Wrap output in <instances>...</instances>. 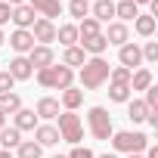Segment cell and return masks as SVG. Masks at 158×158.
<instances>
[{
	"instance_id": "1",
	"label": "cell",
	"mask_w": 158,
	"mask_h": 158,
	"mask_svg": "<svg viewBox=\"0 0 158 158\" xmlns=\"http://www.w3.org/2000/svg\"><path fill=\"white\" fill-rule=\"evenodd\" d=\"M109 71H112V65H109L102 56H90L81 68H77V77H81V90H99V87L109 81Z\"/></svg>"
},
{
	"instance_id": "2",
	"label": "cell",
	"mask_w": 158,
	"mask_h": 158,
	"mask_svg": "<svg viewBox=\"0 0 158 158\" xmlns=\"http://www.w3.org/2000/svg\"><path fill=\"white\" fill-rule=\"evenodd\" d=\"M37 84H40L44 90H59V93H62V90L74 87V71H71L68 65H62V62H59V65L53 62L50 68H40V71H37Z\"/></svg>"
},
{
	"instance_id": "3",
	"label": "cell",
	"mask_w": 158,
	"mask_h": 158,
	"mask_svg": "<svg viewBox=\"0 0 158 158\" xmlns=\"http://www.w3.org/2000/svg\"><path fill=\"white\" fill-rule=\"evenodd\" d=\"M109 139H112V149L124 155H143L149 146V136L143 130H115Z\"/></svg>"
},
{
	"instance_id": "4",
	"label": "cell",
	"mask_w": 158,
	"mask_h": 158,
	"mask_svg": "<svg viewBox=\"0 0 158 158\" xmlns=\"http://www.w3.org/2000/svg\"><path fill=\"white\" fill-rule=\"evenodd\" d=\"M87 127H90V136H93V139H109V136L115 133L112 115H109V109H102V106H93V109L87 112Z\"/></svg>"
},
{
	"instance_id": "5",
	"label": "cell",
	"mask_w": 158,
	"mask_h": 158,
	"mask_svg": "<svg viewBox=\"0 0 158 158\" xmlns=\"http://www.w3.org/2000/svg\"><path fill=\"white\" fill-rule=\"evenodd\" d=\"M59 139H65V143H71V146H81V139H84V124H81V118H77L74 112H59Z\"/></svg>"
},
{
	"instance_id": "6",
	"label": "cell",
	"mask_w": 158,
	"mask_h": 158,
	"mask_svg": "<svg viewBox=\"0 0 158 158\" xmlns=\"http://www.w3.org/2000/svg\"><path fill=\"white\" fill-rule=\"evenodd\" d=\"M31 37H34V44H40V47H50L53 40H56V22H50V19H34V25H31Z\"/></svg>"
},
{
	"instance_id": "7",
	"label": "cell",
	"mask_w": 158,
	"mask_h": 158,
	"mask_svg": "<svg viewBox=\"0 0 158 158\" xmlns=\"http://www.w3.org/2000/svg\"><path fill=\"white\" fill-rule=\"evenodd\" d=\"M118 62H121L127 71H136V68H143V53H139V44L127 40L124 47H118Z\"/></svg>"
},
{
	"instance_id": "8",
	"label": "cell",
	"mask_w": 158,
	"mask_h": 158,
	"mask_svg": "<svg viewBox=\"0 0 158 158\" xmlns=\"http://www.w3.org/2000/svg\"><path fill=\"white\" fill-rule=\"evenodd\" d=\"M102 37H106V44H109V47H124V44L130 40V28H127L124 22H118V19H115V22H109V28L102 31Z\"/></svg>"
},
{
	"instance_id": "9",
	"label": "cell",
	"mask_w": 158,
	"mask_h": 158,
	"mask_svg": "<svg viewBox=\"0 0 158 158\" xmlns=\"http://www.w3.org/2000/svg\"><path fill=\"white\" fill-rule=\"evenodd\" d=\"M10 47L16 50V56H28V53L34 50V37H31V31L16 28V31L10 34Z\"/></svg>"
},
{
	"instance_id": "10",
	"label": "cell",
	"mask_w": 158,
	"mask_h": 158,
	"mask_svg": "<svg viewBox=\"0 0 158 158\" xmlns=\"http://www.w3.org/2000/svg\"><path fill=\"white\" fill-rule=\"evenodd\" d=\"M59 112H62V106H59V99H53V96H40L37 106H34L37 121H53V118H59Z\"/></svg>"
},
{
	"instance_id": "11",
	"label": "cell",
	"mask_w": 158,
	"mask_h": 158,
	"mask_svg": "<svg viewBox=\"0 0 158 158\" xmlns=\"http://www.w3.org/2000/svg\"><path fill=\"white\" fill-rule=\"evenodd\" d=\"M90 16H93L99 25L115 22V0H93V3H90Z\"/></svg>"
},
{
	"instance_id": "12",
	"label": "cell",
	"mask_w": 158,
	"mask_h": 158,
	"mask_svg": "<svg viewBox=\"0 0 158 158\" xmlns=\"http://www.w3.org/2000/svg\"><path fill=\"white\" fill-rule=\"evenodd\" d=\"M28 62H31V68H34V71H40V68H50V65L56 62V56H53V50H50V47L34 44V50L28 53Z\"/></svg>"
},
{
	"instance_id": "13",
	"label": "cell",
	"mask_w": 158,
	"mask_h": 158,
	"mask_svg": "<svg viewBox=\"0 0 158 158\" xmlns=\"http://www.w3.org/2000/svg\"><path fill=\"white\" fill-rule=\"evenodd\" d=\"M28 6L40 16V19H56V16H62V3L59 0H28Z\"/></svg>"
},
{
	"instance_id": "14",
	"label": "cell",
	"mask_w": 158,
	"mask_h": 158,
	"mask_svg": "<svg viewBox=\"0 0 158 158\" xmlns=\"http://www.w3.org/2000/svg\"><path fill=\"white\" fill-rule=\"evenodd\" d=\"M6 71L13 74V81H28V77L34 74V68H31L28 56H13V59H10V68H6Z\"/></svg>"
},
{
	"instance_id": "15",
	"label": "cell",
	"mask_w": 158,
	"mask_h": 158,
	"mask_svg": "<svg viewBox=\"0 0 158 158\" xmlns=\"http://www.w3.org/2000/svg\"><path fill=\"white\" fill-rule=\"evenodd\" d=\"M34 19H37V13L28 6V3H22V6H13V25L16 28H25V31H31V25H34Z\"/></svg>"
},
{
	"instance_id": "16",
	"label": "cell",
	"mask_w": 158,
	"mask_h": 158,
	"mask_svg": "<svg viewBox=\"0 0 158 158\" xmlns=\"http://www.w3.org/2000/svg\"><path fill=\"white\" fill-rule=\"evenodd\" d=\"M34 143H37L40 149L56 146V143H59V130H56L53 124H37V127H34Z\"/></svg>"
},
{
	"instance_id": "17",
	"label": "cell",
	"mask_w": 158,
	"mask_h": 158,
	"mask_svg": "<svg viewBox=\"0 0 158 158\" xmlns=\"http://www.w3.org/2000/svg\"><path fill=\"white\" fill-rule=\"evenodd\" d=\"M81 102H84V90H77V87H68V90L59 93V106H62V112L81 109Z\"/></svg>"
},
{
	"instance_id": "18",
	"label": "cell",
	"mask_w": 158,
	"mask_h": 158,
	"mask_svg": "<svg viewBox=\"0 0 158 158\" xmlns=\"http://www.w3.org/2000/svg\"><path fill=\"white\" fill-rule=\"evenodd\" d=\"M37 124H40V121H37L34 109H25V106H22V109L13 115V127H16V130H34Z\"/></svg>"
},
{
	"instance_id": "19",
	"label": "cell",
	"mask_w": 158,
	"mask_h": 158,
	"mask_svg": "<svg viewBox=\"0 0 158 158\" xmlns=\"http://www.w3.org/2000/svg\"><path fill=\"white\" fill-rule=\"evenodd\" d=\"M136 16H139V6L133 3V0H115V19H118V22L127 25V22H133Z\"/></svg>"
},
{
	"instance_id": "20",
	"label": "cell",
	"mask_w": 158,
	"mask_h": 158,
	"mask_svg": "<svg viewBox=\"0 0 158 158\" xmlns=\"http://www.w3.org/2000/svg\"><path fill=\"white\" fill-rule=\"evenodd\" d=\"M84 62H87V53H84L81 47H77V44H74V47H65V50H62V65H68L71 71H74V68H81Z\"/></svg>"
},
{
	"instance_id": "21",
	"label": "cell",
	"mask_w": 158,
	"mask_h": 158,
	"mask_svg": "<svg viewBox=\"0 0 158 158\" xmlns=\"http://www.w3.org/2000/svg\"><path fill=\"white\" fill-rule=\"evenodd\" d=\"M133 31H136L139 37H152V34H155V16L139 13V16L133 19Z\"/></svg>"
},
{
	"instance_id": "22",
	"label": "cell",
	"mask_w": 158,
	"mask_h": 158,
	"mask_svg": "<svg viewBox=\"0 0 158 158\" xmlns=\"http://www.w3.org/2000/svg\"><path fill=\"white\" fill-rule=\"evenodd\" d=\"M81 50L90 53V56H102V53L109 50V44H106L102 34H96V37H81Z\"/></svg>"
},
{
	"instance_id": "23",
	"label": "cell",
	"mask_w": 158,
	"mask_h": 158,
	"mask_svg": "<svg viewBox=\"0 0 158 158\" xmlns=\"http://www.w3.org/2000/svg\"><path fill=\"white\" fill-rule=\"evenodd\" d=\"M149 87H152V71L149 68L130 71V90H149Z\"/></svg>"
},
{
	"instance_id": "24",
	"label": "cell",
	"mask_w": 158,
	"mask_h": 158,
	"mask_svg": "<svg viewBox=\"0 0 158 158\" xmlns=\"http://www.w3.org/2000/svg\"><path fill=\"white\" fill-rule=\"evenodd\" d=\"M19 109H22L19 93H0V115H16Z\"/></svg>"
},
{
	"instance_id": "25",
	"label": "cell",
	"mask_w": 158,
	"mask_h": 158,
	"mask_svg": "<svg viewBox=\"0 0 158 158\" xmlns=\"http://www.w3.org/2000/svg\"><path fill=\"white\" fill-rule=\"evenodd\" d=\"M96 34H102V25L93 16H87V19L77 22V40H81V37H96Z\"/></svg>"
},
{
	"instance_id": "26",
	"label": "cell",
	"mask_w": 158,
	"mask_h": 158,
	"mask_svg": "<svg viewBox=\"0 0 158 158\" xmlns=\"http://www.w3.org/2000/svg\"><path fill=\"white\" fill-rule=\"evenodd\" d=\"M56 40H59L62 47H74V44H77V25H71V22H68V25H59V28H56Z\"/></svg>"
},
{
	"instance_id": "27",
	"label": "cell",
	"mask_w": 158,
	"mask_h": 158,
	"mask_svg": "<svg viewBox=\"0 0 158 158\" xmlns=\"http://www.w3.org/2000/svg\"><path fill=\"white\" fill-rule=\"evenodd\" d=\"M146 115H149V109H146L143 99H127V118H130L133 124H143Z\"/></svg>"
},
{
	"instance_id": "28",
	"label": "cell",
	"mask_w": 158,
	"mask_h": 158,
	"mask_svg": "<svg viewBox=\"0 0 158 158\" xmlns=\"http://www.w3.org/2000/svg\"><path fill=\"white\" fill-rule=\"evenodd\" d=\"M19 143H22V130H16V127H3L0 130V146L3 149H19Z\"/></svg>"
},
{
	"instance_id": "29",
	"label": "cell",
	"mask_w": 158,
	"mask_h": 158,
	"mask_svg": "<svg viewBox=\"0 0 158 158\" xmlns=\"http://www.w3.org/2000/svg\"><path fill=\"white\" fill-rule=\"evenodd\" d=\"M40 155H44V149L34 139H22L19 149H16V158H40Z\"/></svg>"
},
{
	"instance_id": "30",
	"label": "cell",
	"mask_w": 158,
	"mask_h": 158,
	"mask_svg": "<svg viewBox=\"0 0 158 158\" xmlns=\"http://www.w3.org/2000/svg\"><path fill=\"white\" fill-rule=\"evenodd\" d=\"M68 13H71V19H87L90 16V0H68Z\"/></svg>"
},
{
	"instance_id": "31",
	"label": "cell",
	"mask_w": 158,
	"mask_h": 158,
	"mask_svg": "<svg viewBox=\"0 0 158 158\" xmlns=\"http://www.w3.org/2000/svg\"><path fill=\"white\" fill-rule=\"evenodd\" d=\"M130 96H133V90H130L127 84H112V87H109V99H112V102H127Z\"/></svg>"
},
{
	"instance_id": "32",
	"label": "cell",
	"mask_w": 158,
	"mask_h": 158,
	"mask_svg": "<svg viewBox=\"0 0 158 158\" xmlns=\"http://www.w3.org/2000/svg\"><path fill=\"white\" fill-rule=\"evenodd\" d=\"M109 84H127V87H130V71H127L124 65H115V68L109 71Z\"/></svg>"
},
{
	"instance_id": "33",
	"label": "cell",
	"mask_w": 158,
	"mask_h": 158,
	"mask_svg": "<svg viewBox=\"0 0 158 158\" xmlns=\"http://www.w3.org/2000/svg\"><path fill=\"white\" fill-rule=\"evenodd\" d=\"M139 53H143V62H158V44L155 40H146L139 47Z\"/></svg>"
},
{
	"instance_id": "34",
	"label": "cell",
	"mask_w": 158,
	"mask_h": 158,
	"mask_svg": "<svg viewBox=\"0 0 158 158\" xmlns=\"http://www.w3.org/2000/svg\"><path fill=\"white\" fill-rule=\"evenodd\" d=\"M143 102H146V109H149V112H158V87H155V84L146 90V99H143Z\"/></svg>"
},
{
	"instance_id": "35",
	"label": "cell",
	"mask_w": 158,
	"mask_h": 158,
	"mask_svg": "<svg viewBox=\"0 0 158 158\" xmlns=\"http://www.w3.org/2000/svg\"><path fill=\"white\" fill-rule=\"evenodd\" d=\"M13 87H16V81H13V74L3 68L0 71V93H13Z\"/></svg>"
},
{
	"instance_id": "36",
	"label": "cell",
	"mask_w": 158,
	"mask_h": 158,
	"mask_svg": "<svg viewBox=\"0 0 158 158\" xmlns=\"http://www.w3.org/2000/svg\"><path fill=\"white\" fill-rule=\"evenodd\" d=\"M65 158H96V155H93L87 146H71V152H68Z\"/></svg>"
},
{
	"instance_id": "37",
	"label": "cell",
	"mask_w": 158,
	"mask_h": 158,
	"mask_svg": "<svg viewBox=\"0 0 158 158\" xmlns=\"http://www.w3.org/2000/svg\"><path fill=\"white\" fill-rule=\"evenodd\" d=\"M10 19H13V6H6L3 0H0V28H3V25H6Z\"/></svg>"
},
{
	"instance_id": "38",
	"label": "cell",
	"mask_w": 158,
	"mask_h": 158,
	"mask_svg": "<svg viewBox=\"0 0 158 158\" xmlns=\"http://www.w3.org/2000/svg\"><path fill=\"white\" fill-rule=\"evenodd\" d=\"M146 124H149L152 130H158V112H149V115H146Z\"/></svg>"
},
{
	"instance_id": "39",
	"label": "cell",
	"mask_w": 158,
	"mask_h": 158,
	"mask_svg": "<svg viewBox=\"0 0 158 158\" xmlns=\"http://www.w3.org/2000/svg\"><path fill=\"white\" fill-rule=\"evenodd\" d=\"M6 6H22V3H28V0H3Z\"/></svg>"
},
{
	"instance_id": "40",
	"label": "cell",
	"mask_w": 158,
	"mask_h": 158,
	"mask_svg": "<svg viewBox=\"0 0 158 158\" xmlns=\"http://www.w3.org/2000/svg\"><path fill=\"white\" fill-rule=\"evenodd\" d=\"M133 3H136V6H149V3H152V0H133Z\"/></svg>"
},
{
	"instance_id": "41",
	"label": "cell",
	"mask_w": 158,
	"mask_h": 158,
	"mask_svg": "<svg viewBox=\"0 0 158 158\" xmlns=\"http://www.w3.org/2000/svg\"><path fill=\"white\" fill-rule=\"evenodd\" d=\"M96 158H118L115 152H106V155H96Z\"/></svg>"
},
{
	"instance_id": "42",
	"label": "cell",
	"mask_w": 158,
	"mask_h": 158,
	"mask_svg": "<svg viewBox=\"0 0 158 158\" xmlns=\"http://www.w3.org/2000/svg\"><path fill=\"white\" fill-rule=\"evenodd\" d=\"M6 44V34H3V28H0V47H3Z\"/></svg>"
},
{
	"instance_id": "43",
	"label": "cell",
	"mask_w": 158,
	"mask_h": 158,
	"mask_svg": "<svg viewBox=\"0 0 158 158\" xmlns=\"http://www.w3.org/2000/svg\"><path fill=\"white\" fill-rule=\"evenodd\" d=\"M6 127V115H0V130H3Z\"/></svg>"
},
{
	"instance_id": "44",
	"label": "cell",
	"mask_w": 158,
	"mask_h": 158,
	"mask_svg": "<svg viewBox=\"0 0 158 158\" xmlns=\"http://www.w3.org/2000/svg\"><path fill=\"white\" fill-rule=\"evenodd\" d=\"M127 158H143V155H127Z\"/></svg>"
},
{
	"instance_id": "45",
	"label": "cell",
	"mask_w": 158,
	"mask_h": 158,
	"mask_svg": "<svg viewBox=\"0 0 158 158\" xmlns=\"http://www.w3.org/2000/svg\"><path fill=\"white\" fill-rule=\"evenodd\" d=\"M53 158H65V155H53Z\"/></svg>"
},
{
	"instance_id": "46",
	"label": "cell",
	"mask_w": 158,
	"mask_h": 158,
	"mask_svg": "<svg viewBox=\"0 0 158 158\" xmlns=\"http://www.w3.org/2000/svg\"><path fill=\"white\" fill-rule=\"evenodd\" d=\"M90 3H93V0H90Z\"/></svg>"
}]
</instances>
